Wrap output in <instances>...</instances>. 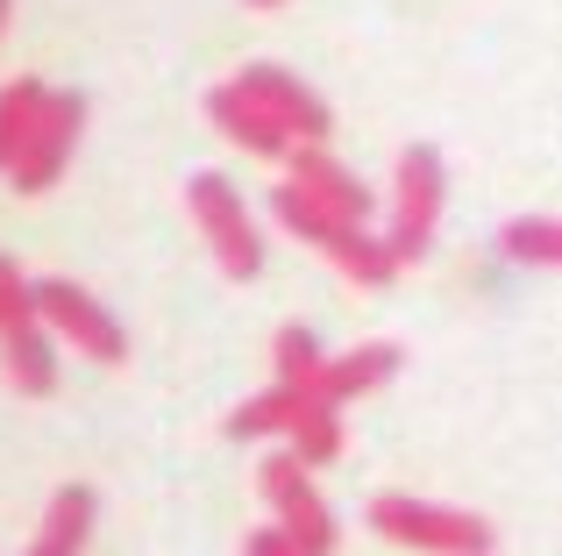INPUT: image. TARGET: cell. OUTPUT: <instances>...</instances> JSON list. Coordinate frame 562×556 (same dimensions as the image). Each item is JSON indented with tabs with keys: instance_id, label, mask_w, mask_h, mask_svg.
I'll list each match as a JSON object with an SVG mask.
<instances>
[{
	"instance_id": "obj_22",
	"label": "cell",
	"mask_w": 562,
	"mask_h": 556,
	"mask_svg": "<svg viewBox=\"0 0 562 556\" xmlns=\"http://www.w3.org/2000/svg\"><path fill=\"white\" fill-rule=\"evenodd\" d=\"M0 29H8V0H0Z\"/></svg>"
},
{
	"instance_id": "obj_20",
	"label": "cell",
	"mask_w": 562,
	"mask_h": 556,
	"mask_svg": "<svg viewBox=\"0 0 562 556\" xmlns=\"http://www.w3.org/2000/svg\"><path fill=\"white\" fill-rule=\"evenodd\" d=\"M243 556H306V549L292 543L285 529H249V543H243Z\"/></svg>"
},
{
	"instance_id": "obj_15",
	"label": "cell",
	"mask_w": 562,
	"mask_h": 556,
	"mask_svg": "<svg viewBox=\"0 0 562 556\" xmlns=\"http://www.w3.org/2000/svg\"><path fill=\"white\" fill-rule=\"evenodd\" d=\"M43 100H50V86H43V79H8V86H0V171L14 165L29 122L43 114Z\"/></svg>"
},
{
	"instance_id": "obj_18",
	"label": "cell",
	"mask_w": 562,
	"mask_h": 556,
	"mask_svg": "<svg viewBox=\"0 0 562 556\" xmlns=\"http://www.w3.org/2000/svg\"><path fill=\"white\" fill-rule=\"evenodd\" d=\"M271 364H278V386H306V378H314V364H321L314 329H306V321H285V329L271 335Z\"/></svg>"
},
{
	"instance_id": "obj_1",
	"label": "cell",
	"mask_w": 562,
	"mask_h": 556,
	"mask_svg": "<svg viewBox=\"0 0 562 556\" xmlns=\"http://www.w3.org/2000/svg\"><path fill=\"white\" fill-rule=\"evenodd\" d=\"M271 214L292 229L300 243H314L321 257H328L342 278H357V286H392L398 265H392V251H384V236H371L363 222H342V214H328V208H314V200L300 193V186H278L271 193Z\"/></svg>"
},
{
	"instance_id": "obj_11",
	"label": "cell",
	"mask_w": 562,
	"mask_h": 556,
	"mask_svg": "<svg viewBox=\"0 0 562 556\" xmlns=\"http://www.w3.org/2000/svg\"><path fill=\"white\" fill-rule=\"evenodd\" d=\"M206 122H214L221 136L235 143V151H249V157H285V151H292L285 129H278L263 108H249L235 86H214V93H206Z\"/></svg>"
},
{
	"instance_id": "obj_12",
	"label": "cell",
	"mask_w": 562,
	"mask_h": 556,
	"mask_svg": "<svg viewBox=\"0 0 562 556\" xmlns=\"http://www.w3.org/2000/svg\"><path fill=\"white\" fill-rule=\"evenodd\" d=\"M0 364H8V386L22 400H50L57 392V343L43 321H22V329L0 335Z\"/></svg>"
},
{
	"instance_id": "obj_14",
	"label": "cell",
	"mask_w": 562,
	"mask_h": 556,
	"mask_svg": "<svg viewBox=\"0 0 562 556\" xmlns=\"http://www.w3.org/2000/svg\"><path fill=\"white\" fill-rule=\"evenodd\" d=\"M285 435H292V457L314 471V464L342 457V407H321V400H306V392H300V414L285 421Z\"/></svg>"
},
{
	"instance_id": "obj_4",
	"label": "cell",
	"mask_w": 562,
	"mask_h": 556,
	"mask_svg": "<svg viewBox=\"0 0 562 556\" xmlns=\"http://www.w3.org/2000/svg\"><path fill=\"white\" fill-rule=\"evenodd\" d=\"M186 208H192L206 251H214V265L228 271V278H257V271H263V236H257V222H249L243 193H235L221 171H192Z\"/></svg>"
},
{
	"instance_id": "obj_8",
	"label": "cell",
	"mask_w": 562,
	"mask_h": 556,
	"mask_svg": "<svg viewBox=\"0 0 562 556\" xmlns=\"http://www.w3.org/2000/svg\"><path fill=\"white\" fill-rule=\"evenodd\" d=\"M257 486H263V500H271L278 529H285L306 556H328L335 549V514H328V500L314 492V478H306V464L292 457V449H285V457H263Z\"/></svg>"
},
{
	"instance_id": "obj_21",
	"label": "cell",
	"mask_w": 562,
	"mask_h": 556,
	"mask_svg": "<svg viewBox=\"0 0 562 556\" xmlns=\"http://www.w3.org/2000/svg\"><path fill=\"white\" fill-rule=\"evenodd\" d=\"M249 8H285V0H249Z\"/></svg>"
},
{
	"instance_id": "obj_9",
	"label": "cell",
	"mask_w": 562,
	"mask_h": 556,
	"mask_svg": "<svg viewBox=\"0 0 562 556\" xmlns=\"http://www.w3.org/2000/svg\"><path fill=\"white\" fill-rule=\"evenodd\" d=\"M285 165H292V186H300V193L314 200V208L342 214V222H371V186H363L349 165H335V157L321 151V143H292Z\"/></svg>"
},
{
	"instance_id": "obj_16",
	"label": "cell",
	"mask_w": 562,
	"mask_h": 556,
	"mask_svg": "<svg viewBox=\"0 0 562 556\" xmlns=\"http://www.w3.org/2000/svg\"><path fill=\"white\" fill-rule=\"evenodd\" d=\"M292 414H300V386H271V392H257V400L235 407L228 435H235V443H249V435H285Z\"/></svg>"
},
{
	"instance_id": "obj_19",
	"label": "cell",
	"mask_w": 562,
	"mask_h": 556,
	"mask_svg": "<svg viewBox=\"0 0 562 556\" xmlns=\"http://www.w3.org/2000/svg\"><path fill=\"white\" fill-rule=\"evenodd\" d=\"M22 321H36V307H29V278L0 257V335L8 329H22Z\"/></svg>"
},
{
	"instance_id": "obj_10",
	"label": "cell",
	"mask_w": 562,
	"mask_h": 556,
	"mask_svg": "<svg viewBox=\"0 0 562 556\" xmlns=\"http://www.w3.org/2000/svg\"><path fill=\"white\" fill-rule=\"evenodd\" d=\"M392 371H398V343H357L349 357H321L300 392L321 400V407H349L357 392H378Z\"/></svg>"
},
{
	"instance_id": "obj_6",
	"label": "cell",
	"mask_w": 562,
	"mask_h": 556,
	"mask_svg": "<svg viewBox=\"0 0 562 556\" xmlns=\"http://www.w3.org/2000/svg\"><path fill=\"white\" fill-rule=\"evenodd\" d=\"M79 129H86V93H50L43 100V114L29 122L22 151H14V165H8L14 193H50V186L65 179L71 151H79Z\"/></svg>"
},
{
	"instance_id": "obj_5",
	"label": "cell",
	"mask_w": 562,
	"mask_h": 556,
	"mask_svg": "<svg viewBox=\"0 0 562 556\" xmlns=\"http://www.w3.org/2000/svg\"><path fill=\"white\" fill-rule=\"evenodd\" d=\"M29 307H36V321L50 335H65L79 357H93V364H122L128 357L122 321H114L86 286H71V278H36V286H29Z\"/></svg>"
},
{
	"instance_id": "obj_13",
	"label": "cell",
	"mask_w": 562,
	"mask_h": 556,
	"mask_svg": "<svg viewBox=\"0 0 562 556\" xmlns=\"http://www.w3.org/2000/svg\"><path fill=\"white\" fill-rule=\"evenodd\" d=\"M93 535V486H57V500L43 507V529L22 556H79Z\"/></svg>"
},
{
	"instance_id": "obj_17",
	"label": "cell",
	"mask_w": 562,
	"mask_h": 556,
	"mask_svg": "<svg viewBox=\"0 0 562 556\" xmlns=\"http://www.w3.org/2000/svg\"><path fill=\"white\" fill-rule=\"evenodd\" d=\"M506 257H513V265H541V271H549L562 257L555 214H520V222H506Z\"/></svg>"
},
{
	"instance_id": "obj_2",
	"label": "cell",
	"mask_w": 562,
	"mask_h": 556,
	"mask_svg": "<svg viewBox=\"0 0 562 556\" xmlns=\"http://www.w3.org/2000/svg\"><path fill=\"white\" fill-rule=\"evenodd\" d=\"M371 529L398 549H427V556H492V521L463 514V507H435L413 492H378L371 500Z\"/></svg>"
},
{
	"instance_id": "obj_3",
	"label": "cell",
	"mask_w": 562,
	"mask_h": 556,
	"mask_svg": "<svg viewBox=\"0 0 562 556\" xmlns=\"http://www.w3.org/2000/svg\"><path fill=\"white\" fill-rule=\"evenodd\" d=\"M441 193H449V179H441V151L406 143V151H398V193H392V236H384V251H392L398 271L427 257L435 222H441Z\"/></svg>"
},
{
	"instance_id": "obj_7",
	"label": "cell",
	"mask_w": 562,
	"mask_h": 556,
	"mask_svg": "<svg viewBox=\"0 0 562 556\" xmlns=\"http://www.w3.org/2000/svg\"><path fill=\"white\" fill-rule=\"evenodd\" d=\"M228 86L249 100V108H263V114H271V122L285 129L292 143H328V129H335L328 100H321L306 79H292L285 65H243Z\"/></svg>"
}]
</instances>
